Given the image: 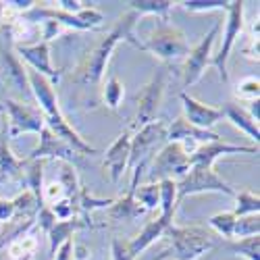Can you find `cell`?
<instances>
[{"mask_svg": "<svg viewBox=\"0 0 260 260\" xmlns=\"http://www.w3.org/2000/svg\"><path fill=\"white\" fill-rule=\"evenodd\" d=\"M138 13L127 11L125 15L119 17V21L115 23V27L108 31L100 42L98 46L81 60V64L77 67V81L81 83H98L106 71V64L113 56V50L119 42H129L132 46H136L138 50H142V42H138L134 38V27L138 21Z\"/></svg>", "mask_w": 260, "mask_h": 260, "instance_id": "6da1fadb", "label": "cell"}, {"mask_svg": "<svg viewBox=\"0 0 260 260\" xmlns=\"http://www.w3.org/2000/svg\"><path fill=\"white\" fill-rule=\"evenodd\" d=\"M162 237L167 240L169 248L156 256V260L160 258H173V260H198L200 256H204L206 252H210L214 248V242L210 233L204 227H175L169 225L162 233Z\"/></svg>", "mask_w": 260, "mask_h": 260, "instance_id": "7a4b0ae2", "label": "cell"}, {"mask_svg": "<svg viewBox=\"0 0 260 260\" xmlns=\"http://www.w3.org/2000/svg\"><path fill=\"white\" fill-rule=\"evenodd\" d=\"M23 19L29 21L34 25H40L42 21H56L58 25L69 27V29H77V31H88V29H98L104 21V15L94 9V7H85L81 13L77 15H69L64 11H58L54 7H44V5H36L31 11L23 13Z\"/></svg>", "mask_w": 260, "mask_h": 260, "instance_id": "3957f363", "label": "cell"}, {"mask_svg": "<svg viewBox=\"0 0 260 260\" xmlns=\"http://www.w3.org/2000/svg\"><path fill=\"white\" fill-rule=\"evenodd\" d=\"M142 50L152 52L162 62H175V60H181L187 56L189 44H187L185 34L177 25L160 21L156 29L150 34V38L142 44Z\"/></svg>", "mask_w": 260, "mask_h": 260, "instance_id": "277c9868", "label": "cell"}, {"mask_svg": "<svg viewBox=\"0 0 260 260\" xmlns=\"http://www.w3.org/2000/svg\"><path fill=\"white\" fill-rule=\"evenodd\" d=\"M206 191H216L225 193V196H235V187H231L214 167H200L193 165L189 171L177 181V204H181L187 196H196V193H206Z\"/></svg>", "mask_w": 260, "mask_h": 260, "instance_id": "5b68a950", "label": "cell"}, {"mask_svg": "<svg viewBox=\"0 0 260 260\" xmlns=\"http://www.w3.org/2000/svg\"><path fill=\"white\" fill-rule=\"evenodd\" d=\"M167 144V123L165 121H150L138 129V134L132 136L129 144V162L127 169L136 165H150L156 154V150Z\"/></svg>", "mask_w": 260, "mask_h": 260, "instance_id": "8992f818", "label": "cell"}, {"mask_svg": "<svg viewBox=\"0 0 260 260\" xmlns=\"http://www.w3.org/2000/svg\"><path fill=\"white\" fill-rule=\"evenodd\" d=\"M189 171V156L183 150L179 142H167L152 158V167H150V183H158L162 179H173L183 177Z\"/></svg>", "mask_w": 260, "mask_h": 260, "instance_id": "52a82bcc", "label": "cell"}, {"mask_svg": "<svg viewBox=\"0 0 260 260\" xmlns=\"http://www.w3.org/2000/svg\"><path fill=\"white\" fill-rule=\"evenodd\" d=\"M3 104H5V115H9V125H7L9 140H15L23 134H40L46 127L42 111L34 108L29 102L7 98Z\"/></svg>", "mask_w": 260, "mask_h": 260, "instance_id": "ba28073f", "label": "cell"}, {"mask_svg": "<svg viewBox=\"0 0 260 260\" xmlns=\"http://www.w3.org/2000/svg\"><path fill=\"white\" fill-rule=\"evenodd\" d=\"M244 5H246L244 0H233V3H229L223 44H221L219 52L212 54V58H210V64H212V67H216V71H219V75H221V79H223L225 83L229 81V73H227L229 54H231V50H233L235 40L240 38L242 29H244Z\"/></svg>", "mask_w": 260, "mask_h": 260, "instance_id": "9c48e42d", "label": "cell"}, {"mask_svg": "<svg viewBox=\"0 0 260 260\" xmlns=\"http://www.w3.org/2000/svg\"><path fill=\"white\" fill-rule=\"evenodd\" d=\"M221 21L219 23H214L212 29L198 42L193 48H189L187 56L183 58V67H181V75H183V85L185 88H189V85H193L200 77L202 73L206 71V67L210 64V58H212V46L216 42V36H219L221 31Z\"/></svg>", "mask_w": 260, "mask_h": 260, "instance_id": "30bf717a", "label": "cell"}, {"mask_svg": "<svg viewBox=\"0 0 260 260\" xmlns=\"http://www.w3.org/2000/svg\"><path fill=\"white\" fill-rule=\"evenodd\" d=\"M167 77H169V71L165 67L158 69L154 77L144 85L142 94H138V117H136L138 127L156 119V111L160 108V102L167 90Z\"/></svg>", "mask_w": 260, "mask_h": 260, "instance_id": "8fae6325", "label": "cell"}, {"mask_svg": "<svg viewBox=\"0 0 260 260\" xmlns=\"http://www.w3.org/2000/svg\"><path fill=\"white\" fill-rule=\"evenodd\" d=\"M38 136H40V142L25 160H58V162H69L73 167L79 162V154L64 140L54 136L48 127L42 129Z\"/></svg>", "mask_w": 260, "mask_h": 260, "instance_id": "7c38bea8", "label": "cell"}, {"mask_svg": "<svg viewBox=\"0 0 260 260\" xmlns=\"http://www.w3.org/2000/svg\"><path fill=\"white\" fill-rule=\"evenodd\" d=\"M227 154H258V146H237L229 142H208L198 146L193 154H189V167H214V162Z\"/></svg>", "mask_w": 260, "mask_h": 260, "instance_id": "4fadbf2b", "label": "cell"}, {"mask_svg": "<svg viewBox=\"0 0 260 260\" xmlns=\"http://www.w3.org/2000/svg\"><path fill=\"white\" fill-rule=\"evenodd\" d=\"M17 52L23 56V60H27L31 71L44 75L52 85H56L60 81V71L54 69L52 62H50V44L48 42H34V44L17 46Z\"/></svg>", "mask_w": 260, "mask_h": 260, "instance_id": "5bb4252c", "label": "cell"}, {"mask_svg": "<svg viewBox=\"0 0 260 260\" xmlns=\"http://www.w3.org/2000/svg\"><path fill=\"white\" fill-rule=\"evenodd\" d=\"M0 183H17L25 187V160H19L9 144L7 119L0 132Z\"/></svg>", "mask_w": 260, "mask_h": 260, "instance_id": "9a60e30c", "label": "cell"}, {"mask_svg": "<svg viewBox=\"0 0 260 260\" xmlns=\"http://www.w3.org/2000/svg\"><path fill=\"white\" fill-rule=\"evenodd\" d=\"M134 125L125 129V132L111 144V148L106 150L104 154V169L108 171V177L113 183H119L123 173L127 171V162H129V144H132V134Z\"/></svg>", "mask_w": 260, "mask_h": 260, "instance_id": "2e32d148", "label": "cell"}, {"mask_svg": "<svg viewBox=\"0 0 260 260\" xmlns=\"http://www.w3.org/2000/svg\"><path fill=\"white\" fill-rule=\"evenodd\" d=\"M179 98L183 102V111H185V117L183 119L189 125H193V127H200V129H206V132H210V129L223 119V111H221V108L206 106V104H202L196 98H191L185 92H181Z\"/></svg>", "mask_w": 260, "mask_h": 260, "instance_id": "e0dca14e", "label": "cell"}, {"mask_svg": "<svg viewBox=\"0 0 260 260\" xmlns=\"http://www.w3.org/2000/svg\"><path fill=\"white\" fill-rule=\"evenodd\" d=\"M96 227H98V225L90 219V216H85V214H75L73 219H69V221H56L54 227L46 233L48 244H50V256H54V252H56L64 242L73 240V233H75V231H81V229H96Z\"/></svg>", "mask_w": 260, "mask_h": 260, "instance_id": "ac0fdd59", "label": "cell"}, {"mask_svg": "<svg viewBox=\"0 0 260 260\" xmlns=\"http://www.w3.org/2000/svg\"><path fill=\"white\" fill-rule=\"evenodd\" d=\"M3 79L7 81V85H11L13 90H17L25 100H31V90H29V79H27V69L21 64V60L17 58V54H13V50L5 48L3 50Z\"/></svg>", "mask_w": 260, "mask_h": 260, "instance_id": "d6986e66", "label": "cell"}, {"mask_svg": "<svg viewBox=\"0 0 260 260\" xmlns=\"http://www.w3.org/2000/svg\"><path fill=\"white\" fill-rule=\"evenodd\" d=\"M191 140L196 144H208V142H221V136H216L214 132H206V129L189 125L183 117L175 119L167 127V142H185Z\"/></svg>", "mask_w": 260, "mask_h": 260, "instance_id": "ffe728a7", "label": "cell"}, {"mask_svg": "<svg viewBox=\"0 0 260 260\" xmlns=\"http://www.w3.org/2000/svg\"><path fill=\"white\" fill-rule=\"evenodd\" d=\"M173 221H169V219H165V216H156V219H152V221H148L144 227H142V231L134 237L132 242H127V246H129V252H132L134 256H138L140 252H144L150 244H154L158 237H162V233H165V229L171 225Z\"/></svg>", "mask_w": 260, "mask_h": 260, "instance_id": "44dd1931", "label": "cell"}, {"mask_svg": "<svg viewBox=\"0 0 260 260\" xmlns=\"http://www.w3.org/2000/svg\"><path fill=\"white\" fill-rule=\"evenodd\" d=\"M221 111H223V117H227L237 129H242V132H244L250 140H254L256 146H258L260 129H258V123L248 115L246 108H242L240 104H235V102H227V104L221 108Z\"/></svg>", "mask_w": 260, "mask_h": 260, "instance_id": "7402d4cb", "label": "cell"}, {"mask_svg": "<svg viewBox=\"0 0 260 260\" xmlns=\"http://www.w3.org/2000/svg\"><path fill=\"white\" fill-rule=\"evenodd\" d=\"M144 214H146V210L136 202L132 191L123 193L121 198L113 200V204L108 206V219H111V221H125V223H129V221L140 219V216H144Z\"/></svg>", "mask_w": 260, "mask_h": 260, "instance_id": "603a6c76", "label": "cell"}, {"mask_svg": "<svg viewBox=\"0 0 260 260\" xmlns=\"http://www.w3.org/2000/svg\"><path fill=\"white\" fill-rule=\"evenodd\" d=\"M38 246L40 242H38V227H36L29 233L21 235L19 240L11 242L3 252L7 254V260H34Z\"/></svg>", "mask_w": 260, "mask_h": 260, "instance_id": "cb8c5ba5", "label": "cell"}, {"mask_svg": "<svg viewBox=\"0 0 260 260\" xmlns=\"http://www.w3.org/2000/svg\"><path fill=\"white\" fill-rule=\"evenodd\" d=\"M158 189H160V200H158V208H160V216L173 221V216L177 212V181L173 179H162L158 181Z\"/></svg>", "mask_w": 260, "mask_h": 260, "instance_id": "d4e9b609", "label": "cell"}, {"mask_svg": "<svg viewBox=\"0 0 260 260\" xmlns=\"http://www.w3.org/2000/svg\"><path fill=\"white\" fill-rule=\"evenodd\" d=\"M127 7L129 11H134L138 15H154L160 21H167L173 9V3L171 0H129Z\"/></svg>", "mask_w": 260, "mask_h": 260, "instance_id": "484cf974", "label": "cell"}, {"mask_svg": "<svg viewBox=\"0 0 260 260\" xmlns=\"http://www.w3.org/2000/svg\"><path fill=\"white\" fill-rule=\"evenodd\" d=\"M44 162L46 160H25V187L23 189H29L38 204L44 206V202H42V187H44V183H42V179H44Z\"/></svg>", "mask_w": 260, "mask_h": 260, "instance_id": "4316f807", "label": "cell"}, {"mask_svg": "<svg viewBox=\"0 0 260 260\" xmlns=\"http://www.w3.org/2000/svg\"><path fill=\"white\" fill-rule=\"evenodd\" d=\"M225 248L231 254L242 256L246 260H260V235H252V237H244V240L227 242Z\"/></svg>", "mask_w": 260, "mask_h": 260, "instance_id": "83f0119b", "label": "cell"}, {"mask_svg": "<svg viewBox=\"0 0 260 260\" xmlns=\"http://www.w3.org/2000/svg\"><path fill=\"white\" fill-rule=\"evenodd\" d=\"M233 198H235V210H231V212L235 214V219H240V216H248V214H258V210H260L258 193L242 189V191H235Z\"/></svg>", "mask_w": 260, "mask_h": 260, "instance_id": "f1b7e54d", "label": "cell"}, {"mask_svg": "<svg viewBox=\"0 0 260 260\" xmlns=\"http://www.w3.org/2000/svg\"><path fill=\"white\" fill-rule=\"evenodd\" d=\"M134 198L136 202L146 210H156L158 208V200H160V189L158 183H146V185H138L134 191Z\"/></svg>", "mask_w": 260, "mask_h": 260, "instance_id": "f546056e", "label": "cell"}, {"mask_svg": "<svg viewBox=\"0 0 260 260\" xmlns=\"http://www.w3.org/2000/svg\"><path fill=\"white\" fill-rule=\"evenodd\" d=\"M113 204V198H96L92 191H88L85 187L79 189V196H77V208H79V214H85L90 216L94 210H100V208H108Z\"/></svg>", "mask_w": 260, "mask_h": 260, "instance_id": "4dcf8cb0", "label": "cell"}, {"mask_svg": "<svg viewBox=\"0 0 260 260\" xmlns=\"http://www.w3.org/2000/svg\"><path fill=\"white\" fill-rule=\"evenodd\" d=\"M102 98H104V104L111 108V111H117V108L121 106V102L125 98V85H123V81L117 75H113L111 79L106 81Z\"/></svg>", "mask_w": 260, "mask_h": 260, "instance_id": "1f68e13d", "label": "cell"}, {"mask_svg": "<svg viewBox=\"0 0 260 260\" xmlns=\"http://www.w3.org/2000/svg\"><path fill=\"white\" fill-rule=\"evenodd\" d=\"M58 181L62 183L64 191H67V196L77 204V196H79V179H77V173H75V167L69 165V162H60V177Z\"/></svg>", "mask_w": 260, "mask_h": 260, "instance_id": "d6a6232c", "label": "cell"}, {"mask_svg": "<svg viewBox=\"0 0 260 260\" xmlns=\"http://www.w3.org/2000/svg\"><path fill=\"white\" fill-rule=\"evenodd\" d=\"M252 235H260V216L258 214H248V216L235 219V229H233L235 240H244V237H252Z\"/></svg>", "mask_w": 260, "mask_h": 260, "instance_id": "836d02e7", "label": "cell"}, {"mask_svg": "<svg viewBox=\"0 0 260 260\" xmlns=\"http://www.w3.org/2000/svg\"><path fill=\"white\" fill-rule=\"evenodd\" d=\"M181 7L189 13H210V11H223L227 13L229 3L227 0H185Z\"/></svg>", "mask_w": 260, "mask_h": 260, "instance_id": "e575fe53", "label": "cell"}, {"mask_svg": "<svg viewBox=\"0 0 260 260\" xmlns=\"http://www.w3.org/2000/svg\"><path fill=\"white\" fill-rule=\"evenodd\" d=\"M208 225L223 237L231 240L233 237V229H235V214L233 212H219L208 219Z\"/></svg>", "mask_w": 260, "mask_h": 260, "instance_id": "d590c367", "label": "cell"}, {"mask_svg": "<svg viewBox=\"0 0 260 260\" xmlns=\"http://www.w3.org/2000/svg\"><path fill=\"white\" fill-rule=\"evenodd\" d=\"M64 198H69V196H67V191H64L62 183L56 181V179L42 187V202H44V206H52V204H56Z\"/></svg>", "mask_w": 260, "mask_h": 260, "instance_id": "8d00e7d4", "label": "cell"}, {"mask_svg": "<svg viewBox=\"0 0 260 260\" xmlns=\"http://www.w3.org/2000/svg\"><path fill=\"white\" fill-rule=\"evenodd\" d=\"M235 94L240 98L256 100L258 94H260V81H258V77H244L240 83L235 85Z\"/></svg>", "mask_w": 260, "mask_h": 260, "instance_id": "74e56055", "label": "cell"}, {"mask_svg": "<svg viewBox=\"0 0 260 260\" xmlns=\"http://www.w3.org/2000/svg\"><path fill=\"white\" fill-rule=\"evenodd\" d=\"M52 210V214L56 216V221H69L77 214V204L71 200V198H64L52 206H48Z\"/></svg>", "mask_w": 260, "mask_h": 260, "instance_id": "f35d334b", "label": "cell"}, {"mask_svg": "<svg viewBox=\"0 0 260 260\" xmlns=\"http://www.w3.org/2000/svg\"><path fill=\"white\" fill-rule=\"evenodd\" d=\"M54 223H56V216L52 214V210L48 206H42L38 210V214H36V227H38V231L48 233L54 227Z\"/></svg>", "mask_w": 260, "mask_h": 260, "instance_id": "ab89813d", "label": "cell"}, {"mask_svg": "<svg viewBox=\"0 0 260 260\" xmlns=\"http://www.w3.org/2000/svg\"><path fill=\"white\" fill-rule=\"evenodd\" d=\"M111 254H113V260H136V256L129 252L127 242L119 240V237H113V242H111Z\"/></svg>", "mask_w": 260, "mask_h": 260, "instance_id": "60d3db41", "label": "cell"}, {"mask_svg": "<svg viewBox=\"0 0 260 260\" xmlns=\"http://www.w3.org/2000/svg\"><path fill=\"white\" fill-rule=\"evenodd\" d=\"M52 5H56L54 9L64 11L69 15H77V13H81L85 9V3H81V0H56V3H52Z\"/></svg>", "mask_w": 260, "mask_h": 260, "instance_id": "b9f144b4", "label": "cell"}, {"mask_svg": "<svg viewBox=\"0 0 260 260\" xmlns=\"http://www.w3.org/2000/svg\"><path fill=\"white\" fill-rule=\"evenodd\" d=\"M15 219V204L13 200H0V225Z\"/></svg>", "mask_w": 260, "mask_h": 260, "instance_id": "7bdbcfd3", "label": "cell"}, {"mask_svg": "<svg viewBox=\"0 0 260 260\" xmlns=\"http://www.w3.org/2000/svg\"><path fill=\"white\" fill-rule=\"evenodd\" d=\"M52 260H73V240L64 242L52 256Z\"/></svg>", "mask_w": 260, "mask_h": 260, "instance_id": "ee69618b", "label": "cell"}, {"mask_svg": "<svg viewBox=\"0 0 260 260\" xmlns=\"http://www.w3.org/2000/svg\"><path fill=\"white\" fill-rule=\"evenodd\" d=\"M88 258H90V248L73 242V260H88Z\"/></svg>", "mask_w": 260, "mask_h": 260, "instance_id": "f6af8a7d", "label": "cell"}, {"mask_svg": "<svg viewBox=\"0 0 260 260\" xmlns=\"http://www.w3.org/2000/svg\"><path fill=\"white\" fill-rule=\"evenodd\" d=\"M246 111H248V115L258 123L260 121V100L256 98V100H250V106L246 108Z\"/></svg>", "mask_w": 260, "mask_h": 260, "instance_id": "bcb514c9", "label": "cell"}, {"mask_svg": "<svg viewBox=\"0 0 260 260\" xmlns=\"http://www.w3.org/2000/svg\"><path fill=\"white\" fill-rule=\"evenodd\" d=\"M0 115H5V104L0 102Z\"/></svg>", "mask_w": 260, "mask_h": 260, "instance_id": "7dc6e473", "label": "cell"}, {"mask_svg": "<svg viewBox=\"0 0 260 260\" xmlns=\"http://www.w3.org/2000/svg\"><path fill=\"white\" fill-rule=\"evenodd\" d=\"M160 260H173V258H160Z\"/></svg>", "mask_w": 260, "mask_h": 260, "instance_id": "c3c4849f", "label": "cell"}]
</instances>
